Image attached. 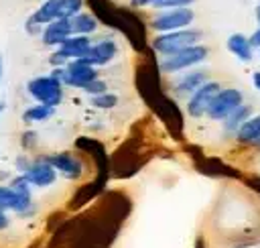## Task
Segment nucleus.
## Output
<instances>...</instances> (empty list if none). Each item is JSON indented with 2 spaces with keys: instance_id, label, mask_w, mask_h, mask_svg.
I'll use <instances>...</instances> for the list:
<instances>
[{
  "instance_id": "1",
  "label": "nucleus",
  "mask_w": 260,
  "mask_h": 248,
  "mask_svg": "<svg viewBox=\"0 0 260 248\" xmlns=\"http://www.w3.org/2000/svg\"><path fill=\"white\" fill-rule=\"evenodd\" d=\"M199 39H201L199 30H171V33H162L160 37H156L152 41V47H154V51L169 57V55H175L187 47L197 45Z\"/></svg>"
},
{
  "instance_id": "2",
  "label": "nucleus",
  "mask_w": 260,
  "mask_h": 248,
  "mask_svg": "<svg viewBox=\"0 0 260 248\" xmlns=\"http://www.w3.org/2000/svg\"><path fill=\"white\" fill-rule=\"evenodd\" d=\"M26 89L28 94L39 102V104H45V106H57L63 98V83L53 77V75H41V77H35L26 83Z\"/></svg>"
},
{
  "instance_id": "3",
  "label": "nucleus",
  "mask_w": 260,
  "mask_h": 248,
  "mask_svg": "<svg viewBox=\"0 0 260 248\" xmlns=\"http://www.w3.org/2000/svg\"><path fill=\"white\" fill-rule=\"evenodd\" d=\"M53 77H57L65 85L85 89L93 79H98V71L93 67H89V65H81V63L73 61V63L63 65V67H57L53 71Z\"/></svg>"
},
{
  "instance_id": "4",
  "label": "nucleus",
  "mask_w": 260,
  "mask_h": 248,
  "mask_svg": "<svg viewBox=\"0 0 260 248\" xmlns=\"http://www.w3.org/2000/svg\"><path fill=\"white\" fill-rule=\"evenodd\" d=\"M207 57V49L201 47V45H193V47H187L175 55H169L167 59H162L160 63V69L162 71H179V69H187L191 65H197L201 63L203 59Z\"/></svg>"
},
{
  "instance_id": "5",
  "label": "nucleus",
  "mask_w": 260,
  "mask_h": 248,
  "mask_svg": "<svg viewBox=\"0 0 260 248\" xmlns=\"http://www.w3.org/2000/svg\"><path fill=\"white\" fill-rule=\"evenodd\" d=\"M89 47H91V43H89L87 37H83V35L69 37V39H65V41L59 45L57 53L51 57V63H55V65H65L67 59H73V61H75V59H81V57L89 51Z\"/></svg>"
},
{
  "instance_id": "6",
  "label": "nucleus",
  "mask_w": 260,
  "mask_h": 248,
  "mask_svg": "<svg viewBox=\"0 0 260 248\" xmlns=\"http://www.w3.org/2000/svg\"><path fill=\"white\" fill-rule=\"evenodd\" d=\"M238 106H242V91L240 89H219V94L213 98V102L209 104L205 114L213 120H223Z\"/></svg>"
},
{
  "instance_id": "7",
  "label": "nucleus",
  "mask_w": 260,
  "mask_h": 248,
  "mask_svg": "<svg viewBox=\"0 0 260 248\" xmlns=\"http://www.w3.org/2000/svg\"><path fill=\"white\" fill-rule=\"evenodd\" d=\"M193 12L189 8H171L167 12H160L152 18V28L154 30H177L187 24H191Z\"/></svg>"
},
{
  "instance_id": "8",
  "label": "nucleus",
  "mask_w": 260,
  "mask_h": 248,
  "mask_svg": "<svg viewBox=\"0 0 260 248\" xmlns=\"http://www.w3.org/2000/svg\"><path fill=\"white\" fill-rule=\"evenodd\" d=\"M219 83H215V81H205L199 89H195L193 91V96H191V100H189V104H187V112L191 114V116H203L205 112H207V108H209V104L213 102V98L219 94Z\"/></svg>"
},
{
  "instance_id": "9",
  "label": "nucleus",
  "mask_w": 260,
  "mask_h": 248,
  "mask_svg": "<svg viewBox=\"0 0 260 248\" xmlns=\"http://www.w3.org/2000/svg\"><path fill=\"white\" fill-rule=\"evenodd\" d=\"M116 55V43L114 41H100L95 45L89 47V51L81 57V59H75L77 63L81 65H89V67H95V65H106L114 59Z\"/></svg>"
},
{
  "instance_id": "10",
  "label": "nucleus",
  "mask_w": 260,
  "mask_h": 248,
  "mask_svg": "<svg viewBox=\"0 0 260 248\" xmlns=\"http://www.w3.org/2000/svg\"><path fill=\"white\" fill-rule=\"evenodd\" d=\"M24 179H26L30 185H35V187H47V185L55 183L57 171H55V169L45 161V157H43V159H39V161H35V163L28 165V169L24 171Z\"/></svg>"
},
{
  "instance_id": "11",
  "label": "nucleus",
  "mask_w": 260,
  "mask_h": 248,
  "mask_svg": "<svg viewBox=\"0 0 260 248\" xmlns=\"http://www.w3.org/2000/svg\"><path fill=\"white\" fill-rule=\"evenodd\" d=\"M30 191H16L12 187H0V211L14 209V211H26L30 209Z\"/></svg>"
},
{
  "instance_id": "12",
  "label": "nucleus",
  "mask_w": 260,
  "mask_h": 248,
  "mask_svg": "<svg viewBox=\"0 0 260 248\" xmlns=\"http://www.w3.org/2000/svg\"><path fill=\"white\" fill-rule=\"evenodd\" d=\"M69 37H73V33H71V20L69 18L53 20V22H49L43 28V43L45 45H61Z\"/></svg>"
},
{
  "instance_id": "13",
  "label": "nucleus",
  "mask_w": 260,
  "mask_h": 248,
  "mask_svg": "<svg viewBox=\"0 0 260 248\" xmlns=\"http://www.w3.org/2000/svg\"><path fill=\"white\" fill-rule=\"evenodd\" d=\"M45 161L59 173H63L65 177L69 179H77L81 175V163L77 159H73L71 154L67 152H57V154H51V157H45Z\"/></svg>"
},
{
  "instance_id": "14",
  "label": "nucleus",
  "mask_w": 260,
  "mask_h": 248,
  "mask_svg": "<svg viewBox=\"0 0 260 248\" xmlns=\"http://www.w3.org/2000/svg\"><path fill=\"white\" fill-rule=\"evenodd\" d=\"M28 20L35 24H49L53 20H59V0H45Z\"/></svg>"
},
{
  "instance_id": "15",
  "label": "nucleus",
  "mask_w": 260,
  "mask_h": 248,
  "mask_svg": "<svg viewBox=\"0 0 260 248\" xmlns=\"http://www.w3.org/2000/svg\"><path fill=\"white\" fill-rule=\"evenodd\" d=\"M238 140L244 144H258V140H260V116L246 120L238 128Z\"/></svg>"
},
{
  "instance_id": "16",
  "label": "nucleus",
  "mask_w": 260,
  "mask_h": 248,
  "mask_svg": "<svg viewBox=\"0 0 260 248\" xmlns=\"http://www.w3.org/2000/svg\"><path fill=\"white\" fill-rule=\"evenodd\" d=\"M228 49H230L232 55H236V57L242 59V61H250V59H252V45H250V41H248L244 35H240V33H236V35H232V37L228 39Z\"/></svg>"
},
{
  "instance_id": "17",
  "label": "nucleus",
  "mask_w": 260,
  "mask_h": 248,
  "mask_svg": "<svg viewBox=\"0 0 260 248\" xmlns=\"http://www.w3.org/2000/svg\"><path fill=\"white\" fill-rule=\"evenodd\" d=\"M203 83H205V73H203V71H193V73H187L185 77H181V79L177 81L175 89H177V94H181V96H189V94H193L195 89H199Z\"/></svg>"
},
{
  "instance_id": "18",
  "label": "nucleus",
  "mask_w": 260,
  "mask_h": 248,
  "mask_svg": "<svg viewBox=\"0 0 260 248\" xmlns=\"http://www.w3.org/2000/svg\"><path fill=\"white\" fill-rule=\"evenodd\" d=\"M69 20H71V33L73 35H83L85 37V35L93 33L95 26H98V22H95V18L91 14H75Z\"/></svg>"
},
{
  "instance_id": "19",
  "label": "nucleus",
  "mask_w": 260,
  "mask_h": 248,
  "mask_svg": "<svg viewBox=\"0 0 260 248\" xmlns=\"http://www.w3.org/2000/svg\"><path fill=\"white\" fill-rule=\"evenodd\" d=\"M248 114H250V108H248V106H238L232 114H228V116L223 118L225 130H236V128H240V126L248 120Z\"/></svg>"
},
{
  "instance_id": "20",
  "label": "nucleus",
  "mask_w": 260,
  "mask_h": 248,
  "mask_svg": "<svg viewBox=\"0 0 260 248\" xmlns=\"http://www.w3.org/2000/svg\"><path fill=\"white\" fill-rule=\"evenodd\" d=\"M55 114L53 106H45V104H39V106H30L26 112H24V120L26 122H39V120H47Z\"/></svg>"
},
{
  "instance_id": "21",
  "label": "nucleus",
  "mask_w": 260,
  "mask_h": 248,
  "mask_svg": "<svg viewBox=\"0 0 260 248\" xmlns=\"http://www.w3.org/2000/svg\"><path fill=\"white\" fill-rule=\"evenodd\" d=\"M193 0H132L134 6H156V8H185Z\"/></svg>"
},
{
  "instance_id": "22",
  "label": "nucleus",
  "mask_w": 260,
  "mask_h": 248,
  "mask_svg": "<svg viewBox=\"0 0 260 248\" xmlns=\"http://www.w3.org/2000/svg\"><path fill=\"white\" fill-rule=\"evenodd\" d=\"M83 0H59V18H73L79 14Z\"/></svg>"
},
{
  "instance_id": "23",
  "label": "nucleus",
  "mask_w": 260,
  "mask_h": 248,
  "mask_svg": "<svg viewBox=\"0 0 260 248\" xmlns=\"http://www.w3.org/2000/svg\"><path fill=\"white\" fill-rule=\"evenodd\" d=\"M89 102L93 104V106H98V108H114L116 106V102H118V98L114 96V94H98V96H91L89 98Z\"/></svg>"
},
{
  "instance_id": "24",
  "label": "nucleus",
  "mask_w": 260,
  "mask_h": 248,
  "mask_svg": "<svg viewBox=\"0 0 260 248\" xmlns=\"http://www.w3.org/2000/svg\"><path fill=\"white\" fill-rule=\"evenodd\" d=\"M85 91L87 94H91V96H98V94H104L106 91V83L102 81V79H93L87 87H85Z\"/></svg>"
},
{
  "instance_id": "25",
  "label": "nucleus",
  "mask_w": 260,
  "mask_h": 248,
  "mask_svg": "<svg viewBox=\"0 0 260 248\" xmlns=\"http://www.w3.org/2000/svg\"><path fill=\"white\" fill-rule=\"evenodd\" d=\"M248 41H250V45H252V47H260V28H258V30H254V35H252Z\"/></svg>"
},
{
  "instance_id": "26",
  "label": "nucleus",
  "mask_w": 260,
  "mask_h": 248,
  "mask_svg": "<svg viewBox=\"0 0 260 248\" xmlns=\"http://www.w3.org/2000/svg\"><path fill=\"white\" fill-rule=\"evenodd\" d=\"M8 226V218L4 215V211H0V230H4Z\"/></svg>"
},
{
  "instance_id": "27",
  "label": "nucleus",
  "mask_w": 260,
  "mask_h": 248,
  "mask_svg": "<svg viewBox=\"0 0 260 248\" xmlns=\"http://www.w3.org/2000/svg\"><path fill=\"white\" fill-rule=\"evenodd\" d=\"M252 79H254V85H256V89H260V71H256V73L252 75Z\"/></svg>"
},
{
  "instance_id": "28",
  "label": "nucleus",
  "mask_w": 260,
  "mask_h": 248,
  "mask_svg": "<svg viewBox=\"0 0 260 248\" xmlns=\"http://www.w3.org/2000/svg\"><path fill=\"white\" fill-rule=\"evenodd\" d=\"M0 79H2V57H0Z\"/></svg>"
},
{
  "instance_id": "29",
  "label": "nucleus",
  "mask_w": 260,
  "mask_h": 248,
  "mask_svg": "<svg viewBox=\"0 0 260 248\" xmlns=\"http://www.w3.org/2000/svg\"><path fill=\"white\" fill-rule=\"evenodd\" d=\"M258 22H260V6H258Z\"/></svg>"
},
{
  "instance_id": "30",
  "label": "nucleus",
  "mask_w": 260,
  "mask_h": 248,
  "mask_svg": "<svg viewBox=\"0 0 260 248\" xmlns=\"http://www.w3.org/2000/svg\"><path fill=\"white\" fill-rule=\"evenodd\" d=\"M258 146H260V140H258Z\"/></svg>"
}]
</instances>
